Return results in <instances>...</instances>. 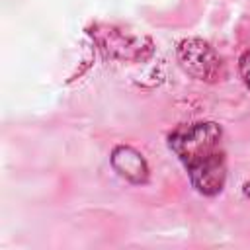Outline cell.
<instances>
[{
    "instance_id": "obj_5",
    "label": "cell",
    "mask_w": 250,
    "mask_h": 250,
    "mask_svg": "<svg viewBox=\"0 0 250 250\" xmlns=\"http://www.w3.org/2000/svg\"><path fill=\"white\" fill-rule=\"evenodd\" d=\"M238 70H240V76L244 80V84L250 88V51H246L240 61H238Z\"/></svg>"
},
{
    "instance_id": "obj_6",
    "label": "cell",
    "mask_w": 250,
    "mask_h": 250,
    "mask_svg": "<svg viewBox=\"0 0 250 250\" xmlns=\"http://www.w3.org/2000/svg\"><path fill=\"white\" fill-rule=\"evenodd\" d=\"M242 191H244V195H246V197H250V182H246V184H244Z\"/></svg>"
},
{
    "instance_id": "obj_3",
    "label": "cell",
    "mask_w": 250,
    "mask_h": 250,
    "mask_svg": "<svg viewBox=\"0 0 250 250\" xmlns=\"http://www.w3.org/2000/svg\"><path fill=\"white\" fill-rule=\"evenodd\" d=\"M189 182L191 186L203 193V195H217L223 191L225 182H227V164H225V154L219 152L191 168H188Z\"/></svg>"
},
{
    "instance_id": "obj_2",
    "label": "cell",
    "mask_w": 250,
    "mask_h": 250,
    "mask_svg": "<svg viewBox=\"0 0 250 250\" xmlns=\"http://www.w3.org/2000/svg\"><path fill=\"white\" fill-rule=\"evenodd\" d=\"M176 57L180 66L201 82H217L225 76V64L223 59L217 55V51L203 39L189 37L178 43Z\"/></svg>"
},
{
    "instance_id": "obj_1",
    "label": "cell",
    "mask_w": 250,
    "mask_h": 250,
    "mask_svg": "<svg viewBox=\"0 0 250 250\" xmlns=\"http://www.w3.org/2000/svg\"><path fill=\"white\" fill-rule=\"evenodd\" d=\"M223 131L213 121H199L188 127H180L170 135V148L184 162L186 168H191L219 152Z\"/></svg>"
},
{
    "instance_id": "obj_4",
    "label": "cell",
    "mask_w": 250,
    "mask_h": 250,
    "mask_svg": "<svg viewBox=\"0 0 250 250\" xmlns=\"http://www.w3.org/2000/svg\"><path fill=\"white\" fill-rule=\"evenodd\" d=\"M111 166L113 170L125 178L131 184H145L148 180V164L145 160V156L129 146V145H117L111 150Z\"/></svg>"
}]
</instances>
